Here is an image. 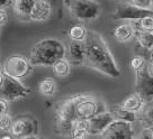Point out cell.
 I'll return each mask as SVG.
<instances>
[{
    "label": "cell",
    "mask_w": 153,
    "mask_h": 139,
    "mask_svg": "<svg viewBox=\"0 0 153 139\" xmlns=\"http://www.w3.org/2000/svg\"><path fill=\"white\" fill-rule=\"evenodd\" d=\"M4 77H5V73L1 72V73H0V86H1L2 82H4Z\"/></svg>",
    "instance_id": "cell-34"
},
{
    "label": "cell",
    "mask_w": 153,
    "mask_h": 139,
    "mask_svg": "<svg viewBox=\"0 0 153 139\" xmlns=\"http://www.w3.org/2000/svg\"><path fill=\"white\" fill-rule=\"evenodd\" d=\"M145 102H146V101L143 99V96H141L139 92L135 91L134 93L126 96L120 104L123 107V108L127 109V110L139 113L140 111L143 109Z\"/></svg>",
    "instance_id": "cell-16"
},
{
    "label": "cell",
    "mask_w": 153,
    "mask_h": 139,
    "mask_svg": "<svg viewBox=\"0 0 153 139\" xmlns=\"http://www.w3.org/2000/svg\"><path fill=\"white\" fill-rule=\"evenodd\" d=\"M13 117L7 112L4 115H0V131H10L13 125Z\"/></svg>",
    "instance_id": "cell-27"
},
{
    "label": "cell",
    "mask_w": 153,
    "mask_h": 139,
    "mask_svg": "<svg viewBox=\"0 0 153 139\" xmlns=\"http://www.w3.org/2000/svg\"><path fill=\"white\" fill-rule=\"evenodd\" d=\"M52 15V5L48 0H36L33 9L30 10L28 19L36 23H42L50 19Z\"/></svg>",
    "instance_id": "cell-14"
},
{
    "label": "cell",
    "mask_w": 153,
    "mask_h": 139,
    "mask_svg": "<svg viewBox=\"0 0 153 139\" xmlns=\"http://www.w3.org/2000/svg\"><path fill=\"white\" fill-rule=\"evenodd\" d=\"M135 28L139 30H145V32H153V16L144 17L142 19L134 21Z\"/></svg>",
    "instance_id": "cell-25"
},
{
    "label": "cell",
    "mask_w": 153,
    "mask_h": 139,
    "mask_svg": "<svg viewBox=\"0 0 153 139\" xmlns=\"http://www.w3.org/2000/svg\"><path fill=\"white\" fill-rule=\"evenodd\" d=\"M135 91L139 92L145 101L153 100V76L149 75L145 68L135 72Z\"/></svg>",
    "instance_id": "cell-12"
},
{
    "label": "cell",
    "mask_w": 153,
    "mask_h": 139,
    "mask_svg": "<svg viewBox=\"0 0 153 139\" xmlns=\"http://www.w3.org/2000/svg\"><path fill=\"white\" fill-rule=\"evenodd\" d=\"M87 34H88V29L83 25L74 24L69 28L68 36H69V39H72V40L85 42L87 38Z\"/></svg>",
    "instance_id": "cell-23"
},
{
    "label": "cell",
    "mask_w": 153,
    "mask_h": 139,
    "mask_svg": "<svg viewBox=\"0 0 153 139\" xmlns=\"http://www.w3.org/2000/svg\"><path fill=\"white\" fill-rule=\"evenodd\" d=\"M76 115L79 119H90L97 113L107 110L105 103L92 96H73Z\"/></svg>",
    "instance_id": "cell-6"
},
{
    "label": "cell",
    "mask_w": 153,
    "mask_h": 139,
    "mask_svg": "<svg viewBox=\"0 0 153 139\" xmlns=\"http://www.w3.org/2000/svg\"><path fill=\"white\" fill-rule=\"evenodd\" d=\"M89 119H79L76 118L73 122L71 137L74 139H85L90 137L89 134Z\"/></svg>",
    "instance_id": "cell-17"
},
{
    "label": "cell",
    "mask_w": 153,
    "mask_h": 139,
    "mask_svg": "<svg viewBox=\"0 0 153 139\" xmlns=\"http://www.w3.org/2000/svg\"><path fill=\"white\" fill-rule=\"evenodd\" d=\"M131 5L143 9H153V0H128Z\"/></svg>",
    "instance_id": "cell-28"
},
{
    "label": "cell",
    "mask_w": 153,
    "mask_h": 139,
    "mask_svg": "<svg viewBox=\"0 0 153 139\" xmlns=\"http://www.w3.org/2000/svg\"><path fill=\"white\" fill-rule=\"evenodd\" d=\"M1 72H4V71H2V64L0 63V73H1Z\"/></svg>",
    "instance_id": "cell-35"
},
{
    "label": "cell",
    "mask_w": 153,
    "mask_h": 139,
    "mask_svg": "<svg viewBox=\"0 0 153 139\" xmlns=\"http://www.w3.org/2000/svg\"><path fill=\"white\" fill-rule=\"evenodd\" d=\"M63 6L73 18L81 21L97 19L101 14V6L97 0H62Z\"/></svg>",
    "instance_id": "cell-3"
},
{
    "label": "cell",
    "mask_w": 153,
    "mask_h": 139,
    "mask_svg": "<svg viewBox=\"0 0 153 139\" xmlns=\"http://www.w3.org/2000/svg\"><path fill=\"white\" fill-rule=\"evenodd\" d=\"M65 56V45L54 38H46L34 45L29 61L34 66H52L60 58Z\"/></svg>",
    "instance_id": "cell-2"
},
{
    "label": "cell",
    "mask_w": 153,
    "mask_h": 139,
    "mask_svg": "<svg viewBox=\"0 0 153 139\" xmlns=\"http://www.w3.org/2000/svg\"><path fill=\"white\" fill-rule=\"evenodd\" d=\"M8 102H9L8 100H6V99L0 96V115H4V113L8 112V109H9Z\"/></svg>",
    "instance_id": "cell-30"
},
{
    "label": "cell",
    "mask_w": 153,
    "mask_h": 139,
    "mask_svg": "<svg viewBox=\"0 0 153 139\" xmlns=\"http://www.w3.org/2000/svg\"><path fill=\"white\" fill-rule=\"evenodd\" d=\"M145 64H146V58L142 56V55H134L133 57L131 58V61H129V66H131V68L133 70L134 72L144 68Z\"/></svg>",
    "instance_id": "cell-26"
},
{
    "label": "cell",
    "mask_w": 153,
    "mask_h": 139,
    "mask_svg": "<svg viewBox=\"0 0 153 139\" xmlns=\"http://www.w3.org/2000/svg\"><path fill=\"white\" fill-rule=\"evenodd\" d=\"M39 132L38 120L32 115H23L14 119L10 134L16 138H35Z\"/></svg>",
    "instance_id": "cell-7"
},
{
    "label": "cell",
    "mask_w": 153,
    "mask_h": 139,
    "mask_svg": "<svg viewBox=\"0 0 153 139\" xmlns=\"http://www.w3.org/2000/svg\"><path fill=\"white\" fill-rule=\"evenodd\" d=\"M56 82L53 77L48 76L43 79L41 83L38 84V92L44 96H48V98H51L55 94L56 92Z\"/></svg>",
    "instance_id": "cell-22"
},
{
    "label": "cell",
    "mask_w": 153,
    "mask_h": 139,
    "mask_svg": "<svg viewBox=\"0 0 153 139\" xmlns=\"http://www.w3.org/2000/svg\"><path fill=\"white\" fill-rule=\"evenodd\" d=\"M122 23L117 25L113 30L114 38L120 43H127L135 36V25L132 20H120Z\"/></svg>",
    "instance_id": "cell-15"
},
{
    "label": "cell",
    "mask_w": 153,
    "mask_h": 139,
    "mask_svg": "<svg viewBox=\"0 0 153 139\" xmlns=\"http://www.w3.org/2000/svg\"><path fill=\"white\" fill-rule=\"evenodd\" d=\"M34 65L29 58L25 57L20 54L10 55L5 60L2 64V71L5 74L11 77L24 80L33 72Z\"/></svg>",
    "instance_id": "cell-5"
},
{
    "label": "cell",
    "mask_w": 153,
    "mask_h": 139,
    "mask_svg": "<svg viewBox=\"0 0 153 139\" xmlns=\"http://www.w3.org/2000/svg\"><path fill=\"white\" fill-rule=\"evenodd\" d=\"M110 111H111V113H113L115 119H117V120H124V121L132 122V124L137 120V113H136V112L127 110V109L123 108L120 104L114 106L113 109Z\"/></svg>",
    "instance_id": "cell-21"
},
{
    "label": "cell",
    "mask_w": 153,
    "mask_h": 139,
    "mask_svg": "<svg viewBox=\"0 0 153 139\" xmlns=\"http://www.w3.org/2000/svg\"><path fill=\"white\" fill-rule=\"evenodd\" d=\"M134 37L140 45V47L149 52L153 51V32H145V30L136 29Z\"/></svg>",
    "instance_id": "cell-20"
},
{
    "label": "cell",
    "mask_w": 153,
    "mask_h": 139,
    "mask_svg": "<svg viewBox=\"0 0 153 139\" xmlns=\"http://www.w3.org/2000/svg\"><path fill=\"white\" fill-rule=\"evenodd\" d=\"M32 93V89L23 82L5 74L4 82L0 86V96L8 101L25 100Z\"/></svg>",
    "instance_id": "cell-8"
},
{
    "label": "cell",
    "mask_w": 153,
    "mask_h": 139,
    "mask_svg": "<svg viewBox=\"0 0 153 139\" xmlns=\"http://www.w3.org/2000/svg\"><path fill=\"white\" fill-rule=\"evenodd\" d=\"M153 16V9H143L136 6L131 5L129 2H120L113 14L115 20H132L136 21L144 17Z\"/></svg>",
    "instance_id": "cell-9"
},
{
    "label": "cell",
    "mask_w": 153,
    "mask_h": 139,
    "mask_svg": "<svg viewBox=\"0 0 153 139\" xmlns=\"http://www.w3.org/2000/svg\"><path fill=\"white\" fill-rule=\"evenodd\" d=\"M7 23H8V14L5 9L0 8V27L5 26Z\"/></svg>",
    "instance_id": "cell-32"
},
{
    "label": "cell",
    "mask_w": 153,
    "mask_h": 139,
    "mask_svg": "<svg viewBox=\"0 0 153 139\" xmlns=\"http://www.w3.org/2000/svg\"><path fill=\"white\" fill-rule=\"evenodd\" d=\"M71 65L79 66L85 64V57H86V46L85 42H78L69 39V42L65 45V56Z\"/></svg>",
    "instance_id": "cell-11"
},
{
    "label": "cell",
    "mask_w": 153,
    "mask_h": 139,
    "mask_svg": "<svg viewBox=\"0 0 153 139\" xmlns=\"http://www.w3.org/2000/svg\"><path fill=\"white\" fill-rule=\"evenodd\" d=\"M137 120L143 125V127L153 126V100L146 101L143 109L137 113Z\"/></svg>",
    "instance_id": "cell-19"
},
{
    "label": "cell",
    "mask_w": 153,
    "mask_h": 139,
    "mask_svg": "<svg viewBox=\"0 0 153 139\" xmlns=\"http://www.w3.org/2000/svg\"><path fill=\"white\" fill-rule=\"evenodd\" d=\"M115 120L111 111L105 110L89 119V134L90 136H100L104 130Z\"/></svg>",
    "instance_id": "cell-13"
},
{
    "label": "cell",
    "mask_w": 153,
    "mask_h": 139,
    "mask_svg": "<svg viewBox=\"0 0 153 139\" xmlns=\"http://www.w3.org/2000/svg\"><path fill=\"white\" fill-rule=\"evenodd\" d=\"M76 119V107L73 96L59 103L55 108V119H54V131L63 136H71L72 126Z\"/></svg>",
    "instance_id": "cell-4"
},
{
    "label": "cell",
    "mask_w": 153,
    "mask_h": 139,
    "mask_svg": "<svg viewBox=\"0 0 153 139\" xmlns=\"http://www.w3.org/2000/svg\"><path fill=\"white\" fill-rule=\"evenodd\" d=\"M99 137L105 139H133L135 138V130L132 122L115 119Z\"/></svg>",
    "instance_id": "cell-10"
},
{
    "label": "cell",
    "mask_w": 153,
    "mask_h": 139,
    "mask_svg": "<svg viewBox=\"0 0 153 139\" xmlns=\"http://www.w3.org/2000/svg\"><path fill=\"white\" fill-rule=\"evenodd\" d=\"M52 67L54 74L59 77L68 76L70 74V71H71V64L65 57H62L60 58L59 61H56L52 65Z\"/></svg>",
    "instance_id": "cell-24"
},
{
    "label": "cell",
    "mask_w": 153,
    "mask_h": 139,
    "mask_svg": "<svg viewBox=\"0 0 153 139\" xmlns=\"http://www.w3.org/2000/svg\"><path fill=\"white\" fill-rule=\"evenodd\" d=\"M85 46L86 57L83 65L113 79H117L122 75L120 66L100 34L95 30H88Z\"/></svg>",
    "instance_id": "cell-1"
},
{
    "label": "cell",
    "mask_w": 153,
    "mask_h": 139,
    "mask_svg": "<svg viewBox=\"0 0 153 139\" xmlns=\"http://www.w3.org/2000/svg\"><path fill=\"white\" fill-rule=\"evenodd\" d=\"M36 0H14L13 9L15 15L19 18H28L30 10L33 9Z\"/></svg>",
    "instance_id": "cell-18"
},
{
    "label": "cell",
    "mask_w": 153,
    "mask_h": 139,
    "mask_svg": "<svg viewBox=\"0 0 153 139\" xmlns=\"http://www.w3.org/2000/svg\"><path fill=\"white\" fill-rule=\"evenodd\" d=\"M142 138H151L153 139V126L152 127H144L143 131H142Z\"/></svg>",
    "instance_id": "cell-31"
},
{
    "label": "cell",
    "mask_w": 153,
    "mask_h": 139,
    "mask_svg": "<svg viewBox=\"0 0 153 139\" xmlns=\"http://www.w3.org/2000/svg\"><path fill=\"white\" fill-rule=\"evenodd\" d=\"M14 0H0V8H5L7 6L13 5Z\"/></svg>",
    "instance_id": "cell-33"
},
{
    "label": "cell",
    "mask_w": 153,
    "mask_h": 139,
    "mask_svg": "<svg viewBox=\"0 0 153 139\" xmlns=\"http://www.w3.org/2000/svg\"><path fill=\"white\" fill-rule=\"evenodd\" d=\"M144 68L149 75L153 76V51L150 52V56H149V60H146V64Z\"/></svg>",
    "instance_id": "cell-29"
}]
</instances>
